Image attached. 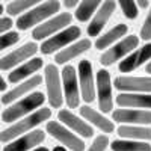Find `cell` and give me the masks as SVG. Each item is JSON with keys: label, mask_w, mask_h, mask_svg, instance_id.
<instances>
[{"label": "cell", "mask_w": 151, "mask_h": 151, "mask_svg": "<svg viewBox=\"0 0 151 151\" xmlns=\"http://www.w3.org/2000/svg\"><path fill=\"white\" fill-rule=\"evenodd\" d=\"M50 116H52V110L48 107H41V109L32 112L30 115L15 121L12 125H9L6 130H3L0 133V142L9 144L11 141L17 139L18 136H23V134L32 132L36 125H40L41 122L47 121Z\"/></svg>", "instance_id": "cell-1"}, {"label": "cell", "mask_w": 151, "mask_h": 151, "mask_svg": "<svg viewBox=\"0 0 151 151\" xmlns=\"http://www.w3.org/2000/svg\"><path fill=\"white\" fill-rule=\"evenodd\" d=\"M45 101V95L42 92H32L30 95H26L12 104H9L2 112V121L3 122H15L24 116L30 115L32 112L38 110Z\"/></svg>", "instance_id": "cell-2"}, {"label": "cell", "mask_w": 151, "mask_h": 151, "mask_svg": "<svg viewBox=\"0 0 151 151\" xmlns=\"http://www.w3.org/2000/svg\"><path fill=\"white\" fill-rule=\"evenodd\" d=\"M60 9V2L59 0H47L44 3H38L35 8L29 9L27 12H24L23 15L18 17L15 26L18 30H27L33 26H40V23H44L48 20L52 15H55L56 12Z\"/></svg>", "instance_id": "cell-3"}, {"label": "cell", "mask_w": 151, "mask_h": 151, "mask_svg": "<svg viewBox=\"0 0 151 151\" xmlns=\"http://www.w3.org/2000/svg\"><path fill=\"white\" fill-rule=\"evenodd\" d=\"M82 35L80 27L77 26H68L67 29L60 30L55 33L53 36L47 38V40L41 44L40 50L42 55H52L55 52H60L62 48H65L67 45L73 44V41L79 40V36Z\"/></svg>", "instance_id": "cell-4"}, {"label": "cell", "mask_w": 151, "mask_h": 151, "mask_svg": "<svg viewBox=\"0 0 151 151\" xmlns=\"http://www.w3.org/2000/svg\"><path fill=\"white\" fill-rule=\"evenodd\" d=\"M137 44H139V36H136V35L124 36L119 42H116L115 45H112L107 50H104V53L101 55V58H100V64H101L103 67L113 65L115 62H118L124 56L132 53L137 47Z\"/></svg>", "instance_id": "cell-5"}, {"label": "cell", "mask_w": 151, "mask_h": 151, "mask_svg": "<svg viewBox=\"0 0 151 151\" xmlns=\"http://www.w3.org/2000/svg\"><path fill=\"white\" fill-rule=\"evenodd\" d=\"M44 80L47 88V98L52 107L59 109L64 104V94H62L60 73L55 64H48L44 70Z\"/></svg>", "instance_id": "cell-6"}, {"label": "cell", "mask_w": 151, "mask_h": 151, "mask_svg": "<svg viewBox=\"0 0 151 151\" xmlns=\"http://www.w3.org/2000/svg\"><path fill=\"white\" fill-rule=\"evenodd\" d=\"M60 82H62V94L67 106L70 109L79 107L80 103V94H79V82H77V73L73 65H65L60 73Z\"/></svg>", "instance_id": "cell-7"}, {"label": "cell", "mask_w": 151, "mask_h": 151, "mask_svg": "<svg viewBox=\"0 0 151 151\" xmlns=\"http://www.w3.org/2000/svg\"><path fill=\"white\" fill-rule=\"evenodd\" d=\"M73 15L70 12H60V14H56L53 18L45 20L42 24L36 26L32 32V36L35 41H45L47 38H50L52 35L60 32L68 27V24H71Z\"/></svg>", "instance_id": "cell-8"}, {"label": "cell", "mask_w": 151, "mask_h": 151, "mask_svg": "<svg viewBox=\"0 0 151 151\" xmlns=\"http://www.w3.org/2000/svg\"><path fill=\"white\" fill-rule=\"evenodd\" d=\"M45 130H47V133H50L52 137H55L56 141H59L62 145H65L71 151H83L85 150V142L77 134H74L70 129L62 125L59 121H48L45 125Z\"/></svg>", "instance_id": "cell-9"}, {"label": "cell", "mask_w": 151, "mask_h": 151, "mask_svg": "<svg viewBox=\"0 0 151 151\" xmlns=\"http://www.w3.org/2000/svg\"><path fill=\"white\" fill-rule=\"evenodd\" d=\"M97 95L98 109L103 113H109L113 109V95H112V80L107 70H98L97 73Z\"/></svg>", "instance_id": "cell-10"}, {"label": "cell", "mask_w": 151, "mask_h": 151, "mask_svg": "<svg viewBox=\"0 0 151 151\" xmlns=\"http://www.w3.org/2000/svg\"><path fill=\"white\" fill-rule=\"evenodd\" d=\"M38 50H40V47L36 45V42H26L24 45L12 50L11 53H8L6 56H3L0 59V70L8 71V70H12L14 67L24 64L26 60L32 59V56Z\"/></svg>", "instance_id": "cell-11"}, {"label": "cell", "mask_w": 151, "mask_h": 151, "mask_svg": "<svg viewBox=\"0 0 151 151\" xmlns=\"http://www.w3.org/2000/svg\"><path fill=\"white\" fill-rule=\"evenodd\" d=\"M79 85H80V94L85 103H92L95 100V83H94V74H92V64L88 59L79 62Z\"/></svg>", "instance_id": "cell-12"}, {"label": "cell", "mask_w": 151, "mask_h": 151, "mask_svg": "<svg viewBox=\"0 0 151 151\" xmlns=\"http://www.w3.org/2000/svg\"><path fill=\"white\" fill-rule=\"evenodd\" d=\"M112 119L122 125H147L151 124V110L141 109H116L112 112Z\"/></svg>", "instance_id": "cell-13"}, {"label": "cell", "mask_w": 151, "mask_h": 151, "mask_svg": "<svg viewBox=\"0 0 151 151\" xmlns=\"http://www.w3.org/2000/svg\"><path fill=\"white\" fill-rule=\"evenodd\" d=\"M115 88L121 92H134V94H151V76L150 77H132V76H121L116 77Z\"/></svg>", "instance_id": "cell-14"}, {"label": "cell", "mask_w": 151, "mask_h": 151, "mask_svg": "<svg viewBox=\"0 0 151 151\" xmlns=\"http://www.w3.org/2000/svg\"><path fill=\"white\" fill-rule=\"evenodd\" d=\"M116 9V3L113 0H106L100 5V8L95 11L94 18L91 20V23L88 24V35L89 36H98V33L103 30V27L107 24V21L110 20L112 14Z\"/></svg>", "instance_id": "cell-15"}, {"label": "cell", "mask_w": 151, "mask_h": 151, "mask_svg": "<svg viewBox=\"0 0 151 151\" xmlns=\"http://www.w3.org/2000/svg\"><path fill=\"white\" fill-rule=\"evenodd\" d=\"M45 139V132L42 130H32L23 136H18L17 139L11 141L5 145L3 151H32L38 145H41Z\"/></svg>", "instance_id": "cell-16"}, {"label": "cell", "mask_w": 151, "mask_h": 151, "mask_svg": "<svg viewBox=\"0 0 151 151\" xmlns=\"http://www.w3.org/2000/svg\"><path fill=\"white\" fill-rule=\"evenodd\" d=\"M58 118L60 121L62 125H65L67 129H71L76 133H79L83 137H92L94 136V130L89 124L85 119H82L80 116H77L76 113H73L70 109H62L58 113Z\"/></svg>", "instance_id": "cell-17"}, {"label": "cell", "mask_w": 151, "mask_h": 151, "mask_svg": "<svg viewBox=\"0 0 151 151\" xmlns=\"http://www.w3.org/2000/svg\"><path fill=\"white\" fill-rule=\"evenodd\" d=\"M147 60H151V42L144 44L141 48L132 52L124 60L119 62V71L121 73H132L133 70L144 65Z\"/></svg>", "instance_id": "cell-18"}, {"label": "cell", "mask_w": 151, "mask_h": 151, "mask_svg": "<svg viewBox=\"0 0 151 151\" xmlns=\"http://www.w3.org/2000/svg\"><path fill=\"white\" fill-rule=\"evenodd\" d=\"M41 83H42V77H41V76H38V74H36V76H32L30 79L18 83L15 88H12L11 91H8V92L2 97V103L6 104V106L12 104L14 101H17V100L26 97L32 89H35V88L40 86Z\"/></svg>", "instance_id": "cell-19"}, {"label": "cell", "mask_w": 151, "mask_h": 151, "mask_svg": "<svg viewBox=\"0 0 151 151\" xmlns=\"http://www.w3.org/2000/svg\"><path fill=\"white\" fill-rule=\"evenodd\" d=\"M89 48H91V41L88 38H83V40H79L77 42H73V44L67 45L65 48H62L60 52H58L55 56V60L58 65H65L67 62L83 55Z\"/></svg>", "instance_id": "cell-20"}, {"label": "cell", "mask_w": 151, "mask_h": 151, "mask_svg": "<svg viewBox=\"0 0 151 151\" xmlns=\"http://www.w3.org/2000/svg\"><path fill=\"white\" fill-rule=\"evenodd\" d=\"M116 104L122 109H151V94H134V92H122L116 97Z\"/></svg>", "instance_id": "cell-21"}, {"label": "cell", "mask_w": 151, "mask_h": 151, "mask_svg": "<svg viewBox=\"0 0 151 151\" xmlns=\"http://www.w3.org/2000/svg\"><path fill=\"white\" fill-rule=\"evenodd\" d=\"M80 116L88 122L95 125L97 129H100L103 133H112L115 130V125H113V121L107 119L106 116H103L100 112H97L95 109H92L91 106H82L80 107Z\"/></svg>", "instance_id": "cell-22"}, {"label": "cell", "mask_w": 151, "mask_h": 151, "mask_svg": "<svg viewBox=\"0 0 151 151\" xmlns=\"http://www.w3.org/2000/svg\"><path fill=\"white\" fill-rule=\"evenodd\" d=\"M42 68V59L41 58H32L30 60H26L24 64L18 65L14 71H11L8 76V80L11 83H18L24 79H30L33 73Z\"/></svg>", "instance_id": "cell-23"}, {"label": "cell", "mask_w": 151, "mask_h": 151, "mask_svg": "<svg viewBox=\"0 0 151 151\" xmlns=\"http://www.w3.org/2000/svg\"><path fill=\"white\" fill-rule=\"evenodd\" d=\"M127 30H129L127 24H122V23L115 24V27H112L109 32H106V33H103L101 36L97 38V41H95V44H94L95 48H97V50H103V48L107 50L115 41L121 40L122 36L127 35Z\"/></svg>", "instance_id": "cell-24"}, {"label": "cell", "mask_w": 151, "mask_h": 151, "mask_svg": "<svg viewBox=\"0 0 151 151\" xmlns=\"http://www.w3.org/2000/svg\"><path fill=\"white\" fill-rule=\"evenodd\" d=\"M118 134L129 141H150L151 139V127L145 125H119L116 129Z\"/></svg>", "instance_id": "cell-25"}, {"label": "cell", "mask_w": 151, "mask_h": 151, "mask_svg": "<svg viewBox=\"0 0 151 151\" xmlns=\"http://www.w3.org/2000/svg\"><path fill=\"white\" fill-rule=\"evenodd\" d=\"M110 148H112V151H151V145L148 142L129 141V139L113 141Z\"/></svg>", "instance_id": "cell-26"}, {"label": "cell", "mask_w": 151, "mask_h": 151, "mask_svg": "<svg viewBox=\"0 0 151 151\" xmlns=\"http://www.w3.org/2000/svg\"><path fill=\"white\" fill-rule=\"evenodd\" d=\"M100 5H101L100 0H83V2H80L79 6L76 8V14L74 15H76V18H77L79 21L86 23L95 14V11L100 8Z\"/></svg>", "instance_id": "cell-27"}, {"label": "cell", "mask_w": 151, "mask_h": 151, "mask_svg": "<svg viewBox=\"0 0 151 151\" xmlns=\"http://www.w3.org/2000/svg\"><path fill=\"white\" fill-rule=\"evenodd\" d=\"M38 5V0H15L6 5V12L11 17L23 15V12H27L29 9Z\"/></svg>", "instance_id": "cell-28"}, {"label": "cell", "mask_w": 151, "mask_h": 151, "mask_svg": "<svg viewBox=\"0 0 151 151\" xmlns=\"http://www.w3.org/2000/svg\"><path fill=\"white\" fill-rule=\"evenodd\" d=\"M119 8L122 11V14L125 18L129 20H136L137 15H139V11H137V6L134 2H132V0H119Z\"/></svg>", "instance_id": "cell-29"}, {"label": "cell", "mask_w": 151, "mask_h": 151, "mask_svg": "<svg viewBox=\"0 0 151 151\" xmlns=\"http://www.w3.org/2000/svg\"><path fill=\"white\" fill-rule=\"evenodd\" d=\"M20 41V35L18 32H6L3 35H0V52L5 48H9L14 44Z\"/></svg>", "instance_id": "cell-30"}, {"label": "cell", "mask_w": 151, "mask_h": 151, "mask_svg": "<svg viewBox=\"0 0 151 151\" xmlns=\"http://www.w3.org/2000/svg\"><path fill=\"white\" fill-rule=\"evenodd\" d=\"M107 145H109L107 134H100V136H97L95 139H94L92 145L88 148V151H106Z\"/></svg>", "instance_id": "cell-31"}, {"label": "cell", "mask_w": 151, "mask_h": 151, "mask_svg": "<svg viewBox=\"0 0 151 151\" xmlns=\"http://www.w3.org/2000/svg\"><path fill=\"white\" fill-rule=\"evenodd\" d=\"M139 38L144 40V41H150L151 40V9H150L148 15H147L142 27H141V36Z\"/></svg>", "instance_id": "cell-32"}, {"label": "cell", "mask_w": 151, "mask_h": 151, "mask_svg": "<svg viewBox=\"0 0 151 151\" xmlns=\"http://www.w3.org/2000/svg\"><path fill=\"white\" fill-rule=\"evenodd\" d=\"M12 26H14V23H12V20H11L9 17H3V18H0V35L6 33Z\"/></svg>", "instance_id": "cell-33"}, {"label": "cell", "mask_w": 151, "mask_h": 151, "mask_svg": "<svg viewBox=\"0 0 151 151\" xmlns=\"http://www.w3.org/2000/svg\"><path fill=\"white\" fill-rule=\"evenodd\" d=\"M64 6H65L67 9H68V8H77V6H79V0H65Z\"/></svg>", "instance_id": "cell-34"}, {"label": "cell", "mask_w": 151, "mask_h": 151, "mask_svg": "<svg viewBox=\"0 0 151 151\" xmlns=\"http://www.w3.org/2000/svg\"><path fill=\"white\" fill-rule=\"evenodd\" d=\"M134 3H136L137 8H142V9H145V8H148V6L151 5L148 0H137V2H134Z\"/></svg>", "instance_id": "cell-35"}, {"label": "cell", "mask_w": 151, "mask_h": 151, "mask_svg": "<svg viewBox=\"0 0 151 151\" xmlns=\"http://www.w3.org/2000/svg\"><path fill=\"white\" fill-rule=\"evenodd\" d=\"M6 88H8V85H6V80H5V77L2 76V73H0V91H6Z\"/></svg>", "instance_id": "cell-36"}, {"label": "cell", "mask_w": 151, "mask_h": 151, "mask_svg": "<svg viewBox=\"0 0 151 151\" xmlns=\"http://www.w3.org/2000/svg\"><path fill=\"white\" fill-rule=\"evenodd\" d=\"M32 151H50L47 147H36V148H33Z\"/></svg>", "instance_id": "cell-37"}, {"label": "cell", "mask_w": 151, "mask_h": 151, "mask_svg": "<svg viewBox=\"0 0 151 151\" xmlns=\"http://www.w3.org/2000/svg\"><path fill=\"white\" fill-rule=\"evenodd\" d=\"M53 151H67V148H65V147L58 145V147H55V148H53Z\"/></svg>", "instance_id": "cell-38"}, {"label": "cell", "mask_w": 151, "mask_h": 151, "mask_svg": "<svg viewBox=\"0 0 151 151\" xmlns=\"http://www.w3.org/2000/svg\"><path fill=\"white\" fill-rule=\"evenodd\" d=\"M145 71H147L148 74H151V60H150L148 64H147V67H145Z\"/></svg>", "instance_id": "cell-39"}, {"label": "cell", "mask_w": 151, "mask_h": 151, "mask_svg": "<svg viewBox=\"0 0 151 151\" xmlns=\"http://www.w3.org/2000/svg\"><path fill=\"white\" fill-rule=\"evenodd\" d=\"M2 14H3V5L0 3V15H2Z\"/></svg>", "instance_id": "cell-40"}]
</instances>
